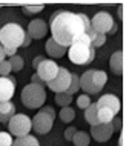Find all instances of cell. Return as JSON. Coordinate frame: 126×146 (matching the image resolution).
<instances>
[{
    "instance_id": "6da1fadb",
    "label": "cell",
    "mask_w": 126,
    "mask_h": 146,
    "mask_svg": "<svg viewBox=\"0 0 126 146\" xmlns=\"http://www.w3.org/2000/svg\"><path fill=\"white\" fill-rule=\"evenodd\" d=\"M51 33H52V40L58 45L69 48L74 42L85 34L83 23L77 13H69V11H56L51 15Z\"/></svg>"
},
{
    "instance_id": "7a4b0ae2",
    "label": "cell",
    "mask_w": 126,
    "mask_h": 146,
    "mask_svg": "<svg viewBox=\"0 0 126 146\" xmlns=\"http://www.w3.org/2000/svg\"><path fill=\"white\" fill-rule=\"evenodd\" d=\"M78 82H80V88L86 94H98L105 88L106 82H108V76H106L105 71L89 69V71H85L78 77Z\"/></svg>"
},
{
    "instance_id": "3957f363",
    "label": "cell",
    "mask_w": 126,
    "mask_h": 146,
    "mask_svg": "<svg viewBox=\"0 0 126 146\" xmlns=\"http://www.w3.org/2000/svg\"><path fill=\"white\" fill-rule=\"evenodd\" d=\"M25 29L17 23H6L3 28H0V45L3 48L19 49L25 38Z\"/></svg>"
},
{
    "instance_id": "277c9868",
    "label": "cell",
    "mask_w": 126,
    "mask_h": 146,
    "mask_svg": "<svg viewBox=\"0 0 126 146\" xmlns=\"http://www.w3.org/2000/svg\"><path fill=\"white\" fill-rule=\"evenodd\" d=\"M46 100V92L45 88L40 85L29 83L22 89V103L29 109H37L42 108Z\"/></svg>"
},
{
    "instance_id": "5b68a950",
    "label": "cell",
    "mask_w": 126,
    "mask_h": 146,
    "mask_svg": "<svg viewBox=\"0 0 126 146\" xmlns=\"http://www.w3.org/2000/svg\"><path fill=\"white\" fill-rule=\"evenodd\" d=\"M69 60L74 65H88L94 60L95 57V49L91 48L89 45H83V43L74 42L68 49Z\"/></svg>"
},
{
    "instance_id": "8992f818",
    "label": "cell",
    "mask_w": 126,
    "mask_h": 146,
    "mask_svg": "<svg viewBox=\"0 0 126 146\" xmlns=\"http://www.w3.org/2000/svg\"><path fill=\"white\" fill-rule=\"evenodd\" d=\"M8 128H9V134L15 137H23L28 135L29 131L32 129V121L25 114H14L11 120L8 121Z\"/></svg>"
},
{
    "instance_id": "52a82bcc",
    "label": "cell",
    "mask_w": 126,
    "mask_h": 146,
    "mask_svg": "<svg viewBox=\"0 0 126 146\" xmlns=\"http://www.w3.org/2000/svg\"><path fill=\"white\" fill-rule=\"evenodd\" d=\"M71 71H68L66 68H62V66H58V72H57V76L52 78L51 82H48L46 83V86L52 91V92H66L69 88V85H71Z\"/></svg>"
},
{
    "instance_id": "ba28073f",
    "label": "cell",
    "mask_w": 126,
    "mask_h": 146,
    "mask_svg": "<svg viewBox=\"0 0 126 146\" xmlns=\"http://www.w3.org/2000/svg\"><path fill=\"white\" fill-rule=\"evenodd\" d=\"M112 25H114L112 15L109 13H105V11L97 13L95 15H94V19L91 20L92 29L95 31V33H98V34H108L109 29L112 28Z\"/></svg>"
},
{
    "instance_id": "9c48e42d",
    "label": "cell",
    "mask_w": 126,
    "mask_h": 146,
    "mask_svg": "<svg viewBox=\"0 0 126 146\" xmlns=\"http://www.w3.org/2000/svg\"><path fill=\"white\" fill-rule=\"evenodd\" d=\"M37 76L42 78L45 83H48V82H51L54 77L57 76V72H58V65L54 60H43L40 65L37 66Z\"/></svg>"
},
{
    "instance_id": "30bf717a",
    "label": "cell",
    "mask_w": 126,
    "mask_h": 146,
    "mask_svg": "<svg viewBox=\"0 0 126 146\" xmlns=\"http://www.w3.org/2000/svg\"><path fill=\"white\" fill-rule=\"evenodd\" d=\"M31 121H32V129L37 134H48L51 131V128H52L54 118L40 111V112L35 114V117Z\"/></svg>"
},
{
    "instance_id": "8fae6325",
    "label": "cell",
    "mask_w": 126,
    "mask_h": 146,
    "mask_svg": "<svg viewBox=\"0 0 126 146\" xmlns=\"http://www.w3.org/2000/svg\"><path fill=\"white\" fill-rule=\"evenodd\" d=\"M15 91V78L8 76V77H0V102H11V97L14 96Z\"/></svg>"
},
{
    "instance_id": "7c38bea8",
    "label": "cell",
    "mask_w": 126,
    "mask_h": 146,
    "mask_svg": "<svg viewBox=\"0 0 126 146\" xmlns=\"http://www.w3.org/2000/svg\"><path fill=\"white\" fill-rule=\"evenodd\" d=\"M112 134H114V129H112L111 121L109 123H100V125L91 126V135L97 141H108L112 137Z\"/></svg>"
},
{
    "instance_id": "4fadbf2b",
    "label": "cell",
    "mask_w": 126,
    "mask_h": 146,
    "mask_svg": "<svg viewBox=\"0 0 126 146\" xmlns=\"http://www.w3.org/2000/svg\"><path fill=\"white\" fill-rule=\"evenodd\" d=\"M98 108H108L111 109V111L114 112V115H115L117 112L120 111V100L117 96H114V94H105V96H101L100 98H98V102L95 103Z\"/></svg>"
},
{
    "instance_id": "5bb4252c",
    "label": "cell",
    "mask_w": 126,
    "mask_h": 146,
    "mask_svg": "<svg viewBox=\"0 0 126 146\" xmlns=\"http://www.w3.org/2000/svg\"><path fill=\"white\" fill-rule=\"evenodd\" d=\"M48 33V25H46L45 20H42V19H35L29 23L28 26V34L31 35V38H37V40H40L43 38Z\"/></svg>"
},
{
    "instance_id": "9a60e30c",
    "label": "cell",
    "mask_w": 126,
    "mask_h": 146,
    "mask_svg": "<svg viewBox=\"0 0 126 146\" xmlns=\"http://www.w3.org/2000/svg\"><path fill=\"white\" fill-rule=\"evenodd\" d=\"M46 52H48V56L49 57H52V58H60L65 56V52H66V49L68 48H65V46H62V45H58L57 42H54L52 38H49L48 42H46Z\"/></svg>"
},
{
    "instance_id": "2e32d148",
    "label": "cell",
    "mask_w": 126,
    "mask_h": 146,
    "mask_svg": "<svg viewBox=\"0 0 126 146\" xmlns=\"http://www.w3.org/2000/svg\"><path fill=\"white\" fill-rule=\"evenodd\" d=\"M109 66H111V71L115 76H121L123 74V52L121 51H115L111 56Z\"/></svg>"
},
{
    "instance_id": "e0dca14e",
    "label": "cell",
    "mask_w": 126,
    "mask_h": 146,
    "mask_svg": "<svg viewBox=\"0 0 126 146\" xmlns=\"http://www.w3.org/2000/svg\"><path fill=\"white\" fill-rule=\"evenodd\" d=\"M15 114V106L11 102H0V123H8Z\"/></svg>"
},
{
    "instance_id": "ac0fdd59",
    "label": "cell",
    "mask_w": 126,
    "mask_h": 146,
    "mask_svg": "<svg viewBox=\"0 0 126 146\" xmlns=\"http://www.w3.org/2000/svg\"><path fill=\"white\" fill-rule=\"evenodd\" d=\"M85 120L88 121L91 126H95V125H100L98 121V117H97V105L95 103H91L88 108L85 109Z\"/></svg>"
},
{
    "instance_id": "d6986e66",
    "label": "cell",
    "mask_w": 126,
    "mask_h": 146,
    "mask_svg": "<svg viewBox=\"0 0 126 146\" xmlns=\"http://www.w3.org/2000/svg\"><path fill=\"white\" fill-rule=\"evenodd\" d=\"M13 146H38V141L35 137L32 135H23V137H17L15 141H13Z\"/></svg>"
},
{
    "instance_id": "ffe728a7",
    "label": "cell",
    "mask_w": 126,
    "mask_h": 146,
    "mask_svg": "<svg viewBox=\"0 0 126 146\" xmlns=\"http://www.w3.org/2000/svg\"><path fill=\"white\" fill-rule=\"evenodd\" d=\"M89 134L85 131H77L72 137V143L76 146H88L89 145Z\"/></svg>"
},
{
    "instance_id": "44dd1931",
    "label": "cell",
    "mask_w": 126,
    "mask_h": 146,
    "mask_svg": "<svg viewBox=\"0 0 126 146\" xmlns=\"http://www.w3.org/2000/svg\"><path fill=\"white\" fill-rule=\"evenodd\" d=\"M97 117H98V121H100V123H109V121H111L115 115H114V112L111 111V109L98 108V106H97Z\"/></svg>"
},
{
    "instance_id": "7402d4cb",
    "label": "cell",
    "mask_w": 126,
    "mask_h": 146,
    "mask_svg": "<svg viewBox=\"0 0 126 146\" xmlns=\"http://www.w3.org/2000/svg\"><path fill=\"white\" fill-rule=\"evenodd\" d=\"M71 102H72V96H69V94H66V92H58V94H56V103H57L58 106H62V108L69 106Z\"/></svg>"
},
{
    "instance_id": "603a6c76",
    "label": "cell",
    "mask_w": 126,
    "mask_h": 146,
    "mask_svg": "<svg viewBox=\"0 0 126 146\" xmlns=\"http://www.w3.org/2000/svg\"><path fill=\"white\" fill-rule=\"evenodd\" d=\"M60 118L62 121H65V123H69V121L74 120V117H76V111H74L72 108H69V106H66V108L60 109Z\"/></svg>"
},
{
    "instance_id": "cb8c5ba5",
    "label": "cell",
    "mask_w": 126,
    "mask_h": 146,
    "mask_svg": "<svg viewBox=\"0 0 126 146\" xmlns=\"http://www.w3.org/2000/svg\"><path fill=\"white\" fill-rule=\"evenodd\" d=\"M8 62H9V65H11V71H13V72H19V71L23 69V58L20 56H17V54H15L14 57H11Z\"/></svg>"
},
{
    "instance_id": "d4e9b609",
    "label": "cell",
    "mask_w": 126,
    "mask_h": 146,
    "mask_svg": "<svg viewBox=\"0 0 126 146\" xmlns=\"http://www.w3.org/2000/svg\"><path fill=\"white\" fill-rule=\"evenodd\" d=\"M78 89H80V82H78V76H77V74H71V85H69L68 91H66V94L72 96V94H76Z\"/></svg>"
},
{
    "instance_id": "484cf974",
    "label": "cell",
    "mask_w": 126,
    "mask_h": 146,
    "mask_svg": "<svg viewBox=\"0 0 126 146\" xmlns=\"http://www.w3.org/2000/svg\"><path fill=\"white\" fill-rule=\"evenodd\" d=\"M106 43V34H95V37L91 40V48H100V46H103Z\"/></svg>"
},
{
    "instance_id": "4316f807",
    "label": "cell",
    "mask_w": 126,
    "mask_h": 146,
    "mask_svg": "<svg viewBox=\"0 0 126 146\" xmlns=\"http://www.w3.org/2000/svg\"><path fill=\"white\" fill-rule=\"evenodd\" d=\"M89 105H91V97L88 94H82V96L77 97V106L80 109H86Z\"/></svg>"
},
{
    "instance_id": "83f0119b",
    "label": "cell",
    "mask_w": 126,
    "mask_h": 146,
    "mask_svg": "<svg viewBox=\"0 0 126 146\" xmlns=\"http://www.w3.org/2000/svg\"><path fill=\"white\" fill-rule=\"evenodd\" d=\"M43 5H25L23 6V13L25 14H37L40 13V11H43Z\"/></svg>"
},
{
    "instance_id": "f1b7e54d",
    "label": "cell",
    "mask_w": 126,
    "mask_h": 146,
    "mask_svg": "<svg viewBox=\"0 0 126 146\" xmlns=\"http://www.w3.org/2000/svg\"><path fill=\"white\" fill-rule=\"evenodd\" d=\"M0 146H13V137L8 132H0Z\"/></svg>"
},
{
    "instance_id": "f546056e",
    "label": "cell",
    "mask_w": 126,
    "mask_h": 146,
    "mask_svg": "<svg viewBox=\"0 0 126 146\" xmlns=\"http://www.w3.org/2000/svg\"><path fill=\"white\" fill-rule=\"evenodd\" d=\"M11 72H13V71H11V65H9V62L5 60V62L0 63V77H8Z\"/></svg>"
},
{
    "instance_id": "4dcf8cb0",
    "label": "cell",
    "mask_w": 126,
    "mask_h": 146,
    "mask_svg": "<svg viewBox=\"0 0 126 146\" xmlns=\"http://www.w3.org/2000/svg\"><path fill=\"white\" fill-rule=\"evenodd\" d=\"M76 132H77V129L74 128V126H69V128L65 131V140L72 141V137H74V134H76Z\"/></svg>"
},
{
    "instance_id": "1f68e13d",
    "label": "cell",
    "mask_w": 126,
    "mask_h": 146,
    "mask_svg": "<svg viewBox=\"0 0 126 146\" xmlns=\"http://www.w3.org/2000/svg\"><path fill=\"white\" fill-rule=\"evenodd\" d=\"M111 125H112L114 131H119V129L121 128V118L120 117H114L112 120H111Z\"/></svg>"
},
{
    "instance_id": "d6a6232c",
    "label": "cell",
    "mask_w": 126,
    "mask_h": 146,
    "mask_svg": "<svg viewBox=\"0 0 126 146\" xmlns=\"http://www.w3.org/2000/svg\"><path fill=\"white\" fill-rule=\"evenodd\" d=\"M42 112H45V114H48V115H51L52 118H56V111H54L51 106H42V109H40Z\"/></svg>"
},
{
    "instance_id": "836d02e7",
    "label": "cell",
    "mask_w": 126,
    "mask_h": 146,
    "mask_svg": "<svg viewBox=\"0 0 126 146\" xmlns=\"http://www.w3.org/2000/svg\"><path fill=\"white\" fill-rule=\"evenodd\" d=\"M31 83H35V85H40V86H43V88H45V85H46L45 82H43L42 78H40V77L37 76V74H34V76L31 77Z\"/></svg>"
},
{
    "instance_id": "e575fe53",
    "label": "cell",
    "mask_w": 126,
    "mask_h": 146,
    "mask_svg": "<svg viewBox=\"0 0 126 146\" xmlns=\"http://www.w3.org/2000/svg\"><path fill=\"white\" fill-rule=\"evenodd\" d=\"M31 42H32V38H31V35L26 33L25 34V38H23V43H22V48H28V46L31 45Z\"/></svg>"
},
{
    "instance_id": "d590c367",
    "label": "cell",
    "mask_w": 126,
    "mask_h": 146,
    "mask_svg": "<svg viewBox=\"0 0 126 146\" xmlns=\"http://www.w3.org/2000/svg\"><path fill=\"white\" fill-rule=\"evenodd\" d=\"M43 60H45V57H42V56H37V57L34 58V62H32V66H34L35 69H37V66L40 65V63H42Z\"/></svg>"
},
{
    "instance_id": "8d00e7d4",
    "label": "cell",
    "mask_w": 126,
    "mask_h": 146,
    "mask_svg": "<svg viewBox=\"0 0 126 146\" xmlns=\"http://www.w3.org/2000/svg\"><path fill=\"white\" fill-rule=\"evenodd\" d=\"M5 49V56H9V57H14L15 52H17V49H13V48H3Z\"/></svg>"
},
{
    "instance_id": "74e56055",
    "label": "cell",
    "mask_w": 126,
    "mask_h": 146,
    "mask_svg": "<svg viewBox=\"0 0 126 146\" xmlns=\"http://www.w3.org/2000/svg\"><path fill=\"white\" fill-rule=\"evenodd\" d=\"M5 62V49H3V46L0 45V63Z\"/></svg>"
},
{
    "instance_id": "f35d334b",
    "label": "cell",
    "mask_w": 126,
    "mask_h": 146,
    "mask_svg": "<svg viewBox=\"0 0 126 146\" xmlns=\"http://www.w3.org/2000/svg\"><path fill=\"white\" fill-rule=\"evenodd\" d=\"M115 31H117V25H115V23H114V25H112V28L109 29V33H108V34H114V33H115Z\"/></svg>"
},
{
    "instance_id": "ab89813d",
    "label": "cell",
    "mask_w": 126,
    "mask_h": 146,
    "mask_svg": "<svg viewBox=\"0 0 126 146\" xmlns=\"http://www.w3.org/2000/svg\"><path fill=\"white\" fill-rule=\"evenodd\" d=\"M119 146H123V137H120V140H119Z\"/></svg>"
}]
</instances>
